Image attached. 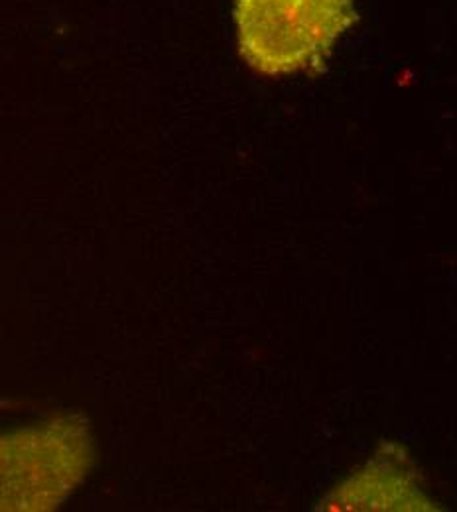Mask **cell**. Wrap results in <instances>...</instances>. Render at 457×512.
Here are the masks:
<instances>
[{
    "label": "cell",
    "instance_id": "cell-1",
    "mask_svg": "<svg viewBox=\"0 0 457 512\" xmlns=\"http://www.w3.org/2000/svg\"><path fill=\"white\" fill-rule=\"evenodd\" d=\"M95 449L79 416L0 434V511H54L85 481Z\"/></svg>",
    "mask_w": 457,
    "mask_h": 512
},
{
    "label": "cell",
    "instance_id": "cell-2",
    "mask_svg": "<svg viewBox=\"0 0 457 512\" xmlns=\"http://www.w3.org/2000/svg\"><path fill=\"white\" fill-rule=\"evenodd\" d=\"M355 18V0H237V44L262 75L322 64Z\"/></svg>",
    "mask_w": 457,
    "mask_h": 512
},
{
    "label": "cell",
    "instance_id": "cell-3",
    "mask_svg": "<svg viewBox=\"0 0 457 512\" xmlns=\"http://www.w3.org/2000/svg\"><path fill=\"white\" fill-rule=\"evenodd\" d=\"M324 511H434L420 487L418 471L398 446H385L357 473L335 487Z\"/></svg>",
    "mask_w": 457,
    "mask_h": 512
}]
</instances>
